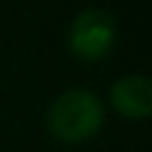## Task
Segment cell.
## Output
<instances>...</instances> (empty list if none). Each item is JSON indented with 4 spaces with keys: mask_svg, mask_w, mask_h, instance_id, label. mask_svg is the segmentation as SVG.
I'll list each match as a JSON object with an SVG mask.
<instances>
[{
    "mask_svg": "<svg viewBox=\"0 0 152 152\" xmlns=\"http://www.w3.org/2000/svg\"><path fill=\"white\" fill-rule=\"evenodd\" d=\"M104 121V109L97 95L83 88H71L62 93L50 112H48V126L50 133L64 142H81L93 138Z\"/></svg>",
    "mask_w": 152,
    "mask_h": 152,
    "instance_id": "obj_1",
    "label": "cell"
},
{
    "mask_svg": "<svg viewBox=\"0 0 152 152\" xmlns=\"http://www.w3.org/2000/svg\"><path fill=\"white\" fill-rule=\"evenodd\" d=\"M116 38V21L104 10L81 12L69 28V50L88 62L102 59Z\"/></svg>",
    "mask_w": 152,
    "mask_h": 152,
    "instance_id": "obj_2",
    "label": "cell"
},
{
    "mask_svg": "<svg viewBox=\"0 0 152 152\" xmlns=\"http://www.w3.org/2000/svg\"><path fill=\"white\" fill-rule=\"evenodd\" d=\"M112 107L126 119H147L152 112V83L147 76H124L109 90Z\"/></svg>",
    "mask_w": 152,
    "mask_h": 152,
    "instance_id": "obj_3",
    "label": "cell"
}]
</instances>
